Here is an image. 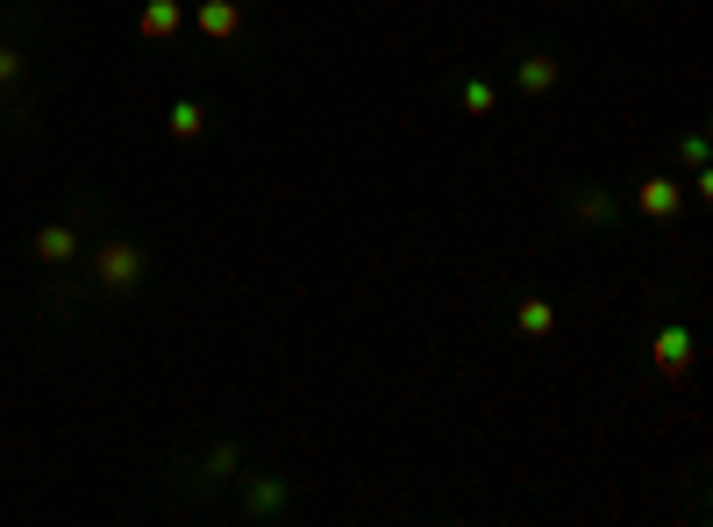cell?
Masks as SVG:
<instances>
[{"instance_id":"4fadbf2b","label":"cell","mask_w":713,"mask_h":527,"mask_svg":"<svg viewBox=\"0 0 713 527\" xmlns=\"http://www.w3.org/2000/svg\"><path fill=\"white\" fill-rule=\"evenodd\" d=\"M242 471V449L236 442H215V449H207V477H236Z\"/></svg>"},{"instance_id":"9a60e30c","label":"cell","mask_w":713,"mask_h":527,"mask_svg":"<svg viewBox=\"0 0 713 527\" xmlns=\"http://www.w3.org/2000/svg\"><path fill=\"white\" fill-rule=\"evenodd\" d=\"M678 150H685V164H692V172H700V164H706V135H700V129H692V135H685V143H678Z\"/></svg>"},{"instance_id":"8992f818","label":"cell","mask_w":713,"mask_h":527,"mask_svg":"<svg viewBox=\"0 0 713 527\" xmlns=\"http://www.w3.org/2000/svg\"><path fill=\"white\" fill-rule=\"evenodd\" d=\"M514 86H521V94H557V86H564V57L557 51H528L521 65H514Z\"/></svg>"},{"instance_id":"52a82bcc","label":"cell","mask_w":713,"mask_h":527,"mask_svg":"<svg viewBox=\"0 0 713 527\" xmlns=\"http://www.w3.org/2000/svg\"><path fill=\"white\" fill-rule=\"evenodd\" d=\"M635 207H642V215H649V221H671V215H678V207H685V186H678V178H671V172H649V178H642V186H635Z\"/></svg>"},{"instance_id":"6da1fadb","label":"cell","mask_w":713,"mask_h":527,"mask_svg":"<svg viewBox=\"0 0 713 527\" xmlns=\"http://www.w3.org/2000/svg\"><path fill=\"white\" fill-rule=\"evenodd\" d=\"M86 278H94V293H108V299H136L143 278H150V250L129 243V235H108V243L86 250Z\"/></svg>"},{"instance_id":"5bb4252c","label":"cell","mask_w":713,"mask_h":527,"mask_svg":"<svg viewBox=\"0 0 713 527\" xmlns=\"http://www.w3.org/2000/svg\"><path fill=\"white\" fill-rule=\"evenodd\" d=\"M22 72H29V57L14 51V43H0V94H8V86H22Z\"/></svg>"},{"instance_id":"3957f363","label":"cell","mask_w":713,"mask_h":527,"mask_svg":"<svg viewBox=\"0 0 713 527\" xmlns=\"http://www.w3.org/2000/svg\"><path fill=\"white\" fill-rule=\"evenodd\" d=\"M236 485H242V514H250V520H279L285 514V506H293V485H285V477H242L236 471Z\"/></svg>"},{"instance_id":"30bf717a","label":"cell","mask_w":713,"mask_h":527,"mask_svg":"<svg viewBox=\"0 0 713 527\" xmlns=\"http://www.w3.org/2000/svg\"><path fill=\"white\" fill-rule=\"evenodd\" d=\"M571 221H579V229H606V221H614V193L579 186V193H571Z\"/></svg>"},{"instance_id":"277c9868","label":"cell","mask_w":713,"mask_h":527,"mask_svg":"<svg viewBox=\"0 0 713 527\" xmlns=\"http://www.w3.org/2000/svg\"><path fill=\"white\" fill-rule=\"evenodd\" d=\"M36 257L51 264V271L79 264V257H86V243H79V221H43V229H36Z\"/></svg>"},{"instance_id":"7c38bea8","label":"cell","mask_w":713,"mask_h":527,"mask_svg":"<svg viewBox=\"0 0 713 527\" xmlns=\"http://www.w3.org/2000/svg\"><path fill=\"white\" fill-rule=\"evenodd\" d=\"M457 100H464V114H472V122H485V114L499 108V86H493V79H464Z\"/></svg>"},{"instance_id":"5b68a950","label":"cell","mask_w":713,"mask_h":527,"mask_svg":"<svg viewBox=\"0 0 713 527\" xmlns=\"http://www.w3.org/2000/svg\"><path fill=\"white\" fill-rule=\"evenodd\" d=\"M186 22L201 29L207 43H236V36H242V0H201Z\"/></svg>"},{"instance_id":"ba28073f","label":"cell","mask_w":713,"mask_h":527,"mask_svg":"<svg viewBox=\"0 0 713 527\" xmlns=\"http://www.w3.org/2000/svg\"><path fill=\"white\" fill-rule=\"evenodd\" d=\"M179 29H186V8H179V0H143V14H136V36L143 43H172Z\"/></svg>"},{"instance_id":"7a4b0ae2","label":"cell","mask_w":713,"mask_h":527,"mask_svg":"<svg viewBox=\"0 0 713 527\" xmlns=\"http://www.w3.org/2000/svg\"><path fill=\"white\" fill-rule=\"evenodd\" d=\"M649 364H657L671 385H685V378H692V328H685V321L657 328V342H649Z\"/></svg>"},{"instance_id":"8fae6325","label":"cell","mask_w":713,"mask_h":527,"mask_svg":"<svg viewBox=\"0 0 713 527\" xmlns=\"http://www.w3.org/2000/svg\"><path fill=\"white\" fill-rule=\"evenodd\" d=\"M164 135H172V143H201V135H207V108H201V100H172Z\"/></svg>"},{"instance_id":"9c48e42d","label":"cell","mask_w":713,"mask_h":527,"mask_svg":"<svg viewBox=\"0 0 713 527\" xmlns=\"http://www.w3.org/2000/svg\"><path fill=\"white\" fill-rule=\"evenodd\" d=\"M514 328H521L528 342H550V336H557V307H550L542 293H528L521 307H514Z\"/></svg>"}]
</instances>
